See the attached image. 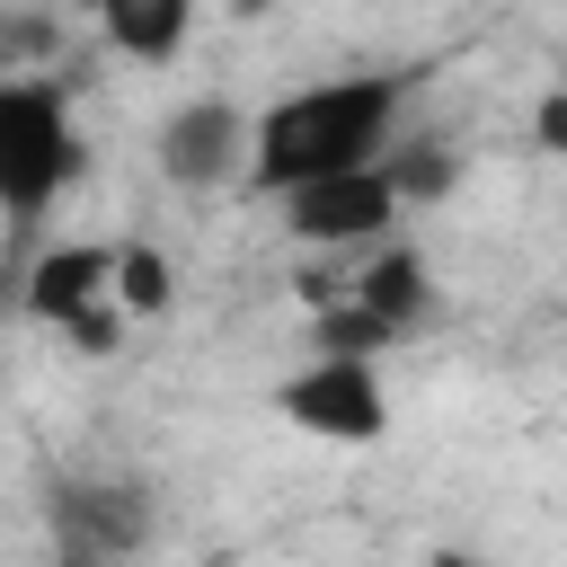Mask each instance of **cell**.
<instances>
[{
	"mask_svg": "<svg viewBox=\"0 0 567 567\" xmlns=\"http://www.w3.org/2000/svg\"><path fill=\"white\" fill-rule=\"evenodd\" d=\"M408 115V71H337L310 89H284L266 115H248V186L284 195L328 168H363L399 142Z\"/></svg>",
	"mask_w": 567,
	"mask_h": 567,
	"instance_id": "1",
	"label": "cell"
},
{
	"mask_svg": "<svg viewBox=\"0 0 567 567\" xmlns=\"http://www.w3.org/2000/svg\"><path fill=\"white\" fill-rule=\"evenodd\" d=\"M89 151L53 80H0V221H44L80 186Z\"/></svg>",
	"mask_w": 567,
	"mask_h": 567,
	"instance_id": "2",
	"label": "cell"
},
{
	"mask_svg": "<svg viewBox=\"0 0 567 567\" xmlns=\"http://www.w3.org/2000/svg\"><path fill=\"white\" fill-rule=\"evenodd\" d=\"M275 416L284 425H301L310 443H381L390 434V390H381V372H372V354H310L292 381H275Z\"/></svg>",
	"mask_w": 567,
	"mask_h": 567,
	"instance_id": "3",
	"label": "cell"
},
{
	"mask_svg": "<svg viewBox=\"0 0 567 567\" xmlns=\"http://www.w3.org/2000/svg\"><path fill=\"white\" fill-rule=\"evenodd\" d=\"M275 204H284V230H292L301 248H372V239H390L399 213H408L381 159H363V168H328V177H301V186H284Z\"/></svg>",
	"mask_w": 567,
	"mask_h": 567,
	"instance_id": "4",
	"label": "cell"
},
{
	"mask_svg": "<svg viewBox=\"0 0 567 567\" xmlns=\"http://www.w3.org/2000/svg\"><path fill=\"white\" fill-rule=\"evenodd\" d=\"M106 275H115V248H97V239L44 248V257L27 266V319H44V328H62L71 346L106 354V346L124 337V310H115Z\"/></svg>",
	"mask_w": 567,
	"mask_h": 567,
	"instance_id": "5",
	"label": "cell"
},
{
	"mask_svg": "<svg viewBox=\"0 0 567 567\" xmlns=\"http://www.w3.org/2000/svg\"><path fill=\"white\" fill-rule=\"evenodd\" d=\"M151 159H159V177L186 186V195L239 186V177H248V115H239L230 97H186V106L159 115Z\"/></svg>",
	"mask_w": 567,
	"mask_h": 567,
	"instance_id": "6",
	"label": "cell"
},
{
	"mask_svg": "<svg viewBox=\"0 0 567 567\" xmlns=\"http://www.w3.org/2000/svg\"><path fill=\"white\" fill-rule=\"evenodd\" d=\"M44 514H53V540L71 558H124L151 532V496L124 487V478H62L44 496Z\"/></svg>",
	"mask_w": 567,
	"mask_h": 567,
	"instance_id": "7",
	"label": "cell"
},
{
	"mask_svg": "<svg viewBox=\"0 0 567 567\" xmlns=\"http://www.w3.org/2000/svg\"><path fill=\"white\" fill-rule=\"evenodd\" d=\"M390 337H416L425 328V310H434V275H425V257L416 248H399V239H372V257L354 266V284H346Z\"/></svg>",
	"mask_w": 567,
	"mask_h": 567,
	"instance_id": "8",
	"label": "cell"
},
{
	"mask_svg": "<svg viewBox=\"0 0 567 567\" xmlns=\"http://www.w3.org/2000/svg\"><path fill=\"white\" fill-rule=\"evenodd\" d=\"M89 9H97V35L124 62H168L195 27V0H89Z\"/></svg>",
	"mask_w": 567,
	"mask_h": 567,
	"instance_id": "9",
	"label": "cell"
},
{
	"mask_svg": "<svg viewBox=\"0 0 567 567\" xmlns=\"http://www.w3.org/2000/svg\"><path fill=\"white\" fill-rule=\"evenodd\" d=\"M106 292H115V310H124V319H168V310H177V266H168V248L124 239V248H115Z\"/></svg>",
	"mask_w": 567,
	"mask_h": 567,
	"instance_id": "10",
	"label": "cell"
},
{
	"mask_svg": "<svg viewBox=\"0 0 567 567\" xmlns=\"http://www.w3.org/2000/svg\"><path fill=\"white\" fill-rule=\"evenodd\" d=\"M381 168H390L399 204H443V195L461 186V151H452V142H390Z\"/></svg>",
	"mask_w": 567,
	"mask_h": 567,
	"instance_id": "11",
	"label": "cell"
},
{
	"mask_svg": "<svg viewBox=\"0 0 567 567\" xmlns=\"http://www.w3.org/2000/svg\"><path fill=\"white\" fill-rule=\"evenodd\" d=\"M532 142H540V151H567V89H549V97L532 106Z\"/></svg>",
	"mask_w": 567,
	"mask_h": 567,
	"instance_id": "12",
	"label": "cell"
},
{
	"mask_svg": "<svg viewBox=\"0 0 567 567\" xmlns=\"http://www.w3.org/2000/svg\"><path fill=\"white\" fill-rule=\"evenodd\" d=\"M62 9H89V0H62Z\"/></svg>",
	"mask_w": 567,
	"mask_h": 567,
	"instance_id": "13",
	"label": "cell"
}]
</instances>
